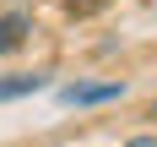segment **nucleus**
<instances>
[{"label":"nucleus","mask_w":157,"mask_h":147,"mask_svg":"<svg viewBox=\"0 0 157 147\" xmlns=\"http://www.w3.org/2000/svg\"><path fill=\"white\" fill-rule=\"evenodd\" d=\"M114 98H125V82H71V87H60V104H71V109H92V104H114Z\"/></svg>","instance_id":"obj_1"},{"label":"nucleus","mask_w":157,"mask_h":147,"mask_svg":"<svg viewBox=\"0 0 157 147\" xmlns=\"http://www.w3.org/2000/svg\"><path fill=\"white\" fill-rule=\"evenodd\" d=\"M49 82L33 76V71H16V76H0V104H11V98H27V93H44Z\"/></svg>","instance_id":"obj_2"},{"label":"nucleus","mask_w":157,"mask_h":147,"mask_svg":"<svg viewBox=\"0 0 157 147\" xmlns=\"http://www.w3.org/2000/svg\"><path fill=\"white\" fill-rule=\"evenodd\" d=\"M27 27H33V22H27L22 11H11V16H0V55L22 44V38H27Z\"/></svg>","instance_id":"obj_3"},{"label":"nucleus","mask_w":157,"mask_h":147,"mask_svg":"<svg viewBox=\"0 0 157 147\" xmlns=\"http://www.w3.org/2000/svg\"><path fill=\"white\" fill-rule=\"evenodd\" d=\"M103 6H109V0H65L71 16H92V11H103Z\"/></svg>","instance_id":"obj_4"},{"label":"nucleus","mask_w":157,"mask_h":147,"mask_svg":"<svg viewBox=\"0 0 157 147\" xmlns=\"http://www.w3.org/2000/svg\"><path fill=\"white\" fill-rule=\"evenodd\" d=\"M125 147H157V136H130Z\"/></svg>","instance_id":"obj_5"},{"label":"nucleus","mask_w":157,"mask_h":147,"mask_svg":"<svg viewBox=\"0 0 157 147\" xmlns=\"http://www.w3.org/2000/svg\"><path fill=\"white\" fill-rule=\"evenodd\" d=\"M152 120H157V98H152Z\"/></svg>","instance_id":"obj_6"}]
</instances>
